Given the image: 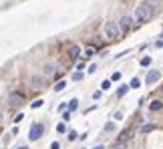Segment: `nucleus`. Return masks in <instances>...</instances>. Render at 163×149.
<instances>
[{"mask_svg": "<svg viewBox=\"0 0 163 149\" xmlns=\"http://www.w3.org/2000/svg\"><path fill=\"white\" fill-rule=\"evenodd\" d=\"M42 103H44L42 99H36V101H34V103H32L30 107H32V109H39V107H42Z\"/></svg>", "mask_w": 163, "mask_h": 149, "instance_id": "5701e85b", "label": "nucleus"}, {"mask_svg": "<svg viewBox=\"0 0 163 149\" xmlns=\"http://www.w3.org/2000/svg\"><path fill=\"white\" fill-rule=\"evenodd\" d=\"M129 89H131V85H121V89H119V91H117V95H119V97H125V95H127V91H129Z\"/></svg>", "mask_w": 163, "mask_h": 149, "instance_id": "9b49d317", "label": "nucleus"}, {"mask_svg": "<svg viewBox=\"0 0 163 149\" xmlns=\"http://www.w3.org/2000/svg\"><path fill=\"white\" fill-rule=\"evenodd\" d=\"M65 89H67V83L65 81H58L56 87H54V91H65Z\"/></svg>", "mask_w": 163, "mask_h": 149, "instance_id": "f3484780", "label": "nucleus"}, {"mask_svg": "<svg viewBox=\"0 0 163 149\" xmlns=\"http://www.w3.org/2000/svg\"><path fill=\"white\" fill-rule=\"evenodd\" d=\"M149 109H151V111H161V109H163V103H161V101H153V103L149 105Z\"/></svg>", "mask_w": 163, "mask_h": 149, "instance_id": "1a4fd4ad", "label": "nucleus"}, {"mask_svg": "<svg viewBox=\"0 0 163 149\" xmlns=\"http://www.w3.org/2000/svg\"><path fill=\"white\" fill-rule=\"evenodd\" d=\"M69 139H71V141L77 139V131H69Z\"/></svg>", "mask_w": 163, "mask_h": 149, "instance_id": "c85d7f7f", "label": "nucleus"}, {"mask_svg": "<svg viewBox=\"0 0 163 149\" xmlns=\"http://www.w3.org/2000/svg\"><path fill=\"white\" fill-rule=\"evenodd\" d=\"M22 103H24V97H22L20 93H14V91H12V93L8 95V105H10V107H20Z\"/></svg>", "mask_w": 163, "mask_h": 149, "instance_id": "20e7f679", "label": "nucleus"}, {"mask_svg": "<svg viewBox=\"0 0 163 149\" xmlns=\"http://www.w3.org/2000/svg\"><path fill=\"white\" fill-rule=\"evenodd\" d=\"M151 65V57H143L141 59V67H149Z\"/></svg>", "mask_w": 163, "mask_h": 149, "instance_id": "6ab92c4d", "label": "nucleus"}, {"mask_svg": "<svg viewBox=\"0 0 163 149\" xmlns=\"http://www.w3.org/2000/svg\"><path fill=\"white\" fill-rule=\"evenodd\" d=\"M44 79H46V77H34V81H32L34 89H41V83H44Z\"/></svg>", "mask_w": 163, "mask_h": 149, "instance_id": "4468645a", "label": "nucleus"}, {"mask_svg": "<svg viewBox=\"0 0 163 149\" xmlns=\"http://www.w3.org/2000/svg\"><path fill=\"white\" fill-rule=\"evenodd\" d=\"M151 16H153V8L147 2L141 4V6H137V10H135V26H141V24L149 22Z\"/></svg>", "mask_w": 163, "mask_h": 149, "instance_id": "f257e3e1", "label": "nucleus"}, {"mask_svg": "<svg viewBox=\"0 0 163 149\" xmlns=\"http://www.w3.org/2000/svg\"><path fill=\"white\" fill-rule=\"evenodd\" d=\"M69 57H71L73 61L79 59V57H81V46H79V44H73V46L69 48Z\"/></svg>", "mask_w": 163, "mask_h": 149, "instance_id": "6e6552de", "label": "nucleus"}, {"mask_svg": "<svg viewBox=\"0 0 163 149\" xmlns=\"http://www.w3.org/2000/svg\"><path fill=\"white\" fill-rule=\"evenodd\" d=\"M131 133H133V131H131V129H127V131H125V133H123L121 137H119V141H127V139H129V137H131Z\"/></svg>", "mask_w": 163, "mask_h": 149, "instance_id": "a211bd4d", "label": "nucleus"}, {"mask_svg": "<svg viewBox=\"0 0 163 149\" xmlns=\"http://www.w3.org/2000/svg\"><path fill=\"white\" fill-rule=\"evenodd\" d=\"M155 46H163V38H157V40H155Z\"/></svg>", "mask_w": 163, "mask_h": 149, "instance_id": "c756f323", "label": "nucleus"}, {"mask_svg": "<svg viewBox=\"0 0 163 149\" xmlns=\"http://www.w3.org/2000/svg\"><path fill=\"white\" fill-rule=\"evenodd\" d=\"M129 85H131V89H139V87H141V79H139V77H133Z\"/></svg>", "mask_w": 163, "mask_h": 149, "instance_id": "9d476101", "label": "nucleus"}, {"mask_svg": "<svg viewBox=\"0 0 163 149\" xmlns=\"http://www.w3.org/2000/svg\"><path fill=\"white\" fill-rule=\"evenodd\" d=\"M119 79H121V71H115L113 77H111V81H119Z\"/></svg>", "mask_w": 163, "mask_h": 149, "instance_id": "393cba45", "label": "nucleus"}, {"mask_svg": "<svg viewBox=\"0 0 163 149\" xmlns=\"http://www.w3.org/2000/svg\"><path fill=\"white\" fill-rule=\"evenodd\" d=\"M147 4H149L153 10H157V6H159V0H147Z\"/></svg>", "mask_w": 163, "mask_h": 149, "instance_id": "412c9836", "label": "nucleus"}, {"mask_svg": "<svg viewBox=\"0 0 163 149\" xmlns=\"http://www.w3.org/2000/svg\"><path fill=\"white\" fill-rule=\"evenodd\" d=\"M69 109H71V111H77V109H79V99H71V101H69Z\"/></svg>", "mask_w": 163, "mask_h": 149, "instance_id": "ddd939ff", "label": "nucleus"}, {"mask_svg": "<svg viewBox=\"0 0 163 149\" xmlns=\"http://www.w3.org/2000/svg\"><path fill=\"white\" fill-rule=\"evenodd\" d=\"M18 149H28V147H24V145H22V147H18Z\"/></svg>", "mask_w": 163, "mask_h": 149, "instance_id": "2f4dec72", "label": "nucleus"}, {"mask_svg": "<svg viewBox=\"0 0 163 149\" xmlns=\"http://www.w3.org/2000/svg\"><path fill=\"white\" fill-rule=\"evenodd\" d=\"M153 129H155V125H151V123H147V125H143V127H141L139 131H141V133H149V131H153Z\"/></svg>", "mask_w": 163, "mask_h": 149, "instance_id": "2eb2a0df", "label": "nucleus"}, {"mask_svg": "<svg viewBox=\"0 0 163 149\" xmlns=\"http://www.w3.org/2000/svg\"><path fill=\"white\" fill-rule=\"evenodd\" d=\"M65 131H67L65 123H58V125H56V133H65Z\"/></svg>", "mask_w": 163, "mask_h": 149, "instance_id": "b1692460", "label": "nucleus"}, {"mask_svg": "<svg viewBox=\"0 0 163 149\" xmlns=\"http://www.w3.org/2000/svg\"><path fill=\"white\" fill-rule=\"evenodd\" d=\"M159 77H161V74H159V71H149L145 81H147V85H153V83H157V81H159Z\"/></svg>", "mask_w": 163, "mask_h": 149, "instance_id": "423d86ee", "label": "nucleus"}, {"mask_svg": "<svg viewBox=\"0 0 163 149\" xmlns=\"http://www.w3.org/2000/svg\"><path fill=\"white\" fill-rule=\"evenodd\" d=\"M113 119L115 121H123V111H115L113 113Z\"/></svg>", "mask_w": 163, "mask_h": 149, "instance_id": "4be33fe9", "label": "nucleus"}, {"mask_svg": "<svg viewBox=\"0 0 163 149\" xmlns=\"http://www.w3.org/2000/svg\"><path fill=\"white\" fill-rule=\"evenodd\" d=\"M42 133H44V125H42V123H34V125L30 127V135H28V137H30V141H39L42 137Z\"/></svg>", "mask_w": 163, "mask_h": 149, "instance_id": "7ed1b4c3", "label": "nucleus"}, {"mask_svg": "<svg viewBox=\"0 0 163 149\" xmlns=\"http://www.w3.org/2000/svg\"><path fill=\"white\" fill-rule=\"evenodd\" d=\"M22 119H24V115H22V113H18V115H16V117H14V123H20V121H22Z\"/></svg>", "mask_w": 163, "mask_h": 149, "instance_id": "bb28decb", "label": "nucleus"}, {"mask_svg": "<svg viewBox=\"0 0 163 149\" xmlns=\"http://www.w3.org/2000/svg\"><path fill=\"white\" fill-rule=\"evenodd\" d=\"M93 54H95V48H93V46H89V48H87V50L83 52V57H85V59H91Z\"/></svg>", "mask_w": 163, "mask_h": 149, "instance_id": "dca6fc26", "label": "nucleus"}, {"mask_svg": "<svg viewBox=\"0 0 163 149\" xmlns=\"http://www.w3.org/2000/svg\"><path fill=\"white\" fill-rule=\"evenodd\" d=\"M50 149H61V143H58V141H52V143H50Z\"/></svg>", "mask_w": 163, "mask_h": 149, "instance_id": "cd10ccee", "label": "nucleus"}, {"mask_svg": "<svg viewBox=\"0 0 163 149\" xmlns=\"http://www.w3.org/2000/svg\"><path fill=\"white\" fill-rule=\"evenodd\" d=\"M103 34L107 40H117L119 34H121V28H119V24L117 22H107L105 24V28H103Z\"/></svg>", "mask_w": 163, "mask_h": 149, "instance_id": "f03ea898", "label": "nucleus"}, {"mask_svg": "<svg viewBox=\"0 0 163 149\" xmlns=\"http://www.w3.org/2000/svg\"><path fill=\"white\" fill-rule=\"evenodd\" d=\"M93 149H105V147L103 145H97V147H93Z\"/></svg>", "mask_w": 163, "mask_h": 149, "instance_id": "7c9ffc66", "label": "nucleus"}, {"mask_svg": "<svg viewBox=\"0 0 163 149\" xmlns=\"http://www.w3.org/2000/svg\"><path fill=\"white\" fill-rule=\"evenodd\" d=\"M83 77H85L83 73H75L73 74V81H83Z\"/></svg>", "mask_w": 163, "mask_h": 149, "instance_id": "a878e982", "label": "nucleus"}, {"mask_svg": "<svg viewBox=\"0 0 163 149\" xmlns=\"http://www.w3.org/2000/svg\"><path fill=\"white\" fill-rule=\"evenodd\" d=\"M56 71V65L54 63H48V65H44V69H42V77H52Z\"/></svg>", "mask_w": 163, "mask_h": 149, "instance_id": "39448f33", "label": "nucleus"}, {"mask_svg": "<svg viewBox=\"0 0 163 149\" xmlns=\"http://www.w3.org/2000/svg\"><path fill=\"white\" fill-rule=\"evenodd\" d=\"M119 28H121V32H127L131 28V18L129 16H123L121 20H119Z\"/></svg>", "mask_w": 163, "mask_h": 149, "instance_id": "0eeeda50", "label": "nucleus"}, {"mask_svg": "<svg viewBox=\"0 0 163 149\" xmlns=\"http://www.w3.org/2000/svg\"><path fill=\"white\" fill-rule=\"evenodd\" d=\"M111 83H113L111 79H105V81L101 83V91H109V89H111Z\"/></svg>", "mask_w": 163, "mask_h": 149, "instance_id": "f8f14e48", "label": "nucleus"}, {"mask_svg": "<svg viewBox=\"0 0 163 149\" xmlns=\"http://www.w3.org/2000/svg\"><path fill=\"white\" fill-rule=\"evenodd\" d=\"M105 131L107 133H113L115 131V123H105Z\"/></svg>", "mask_w": 163, "mask_h": 149, "instance_id": "aec40b11", "label": "nucleus"}]
</instances>
